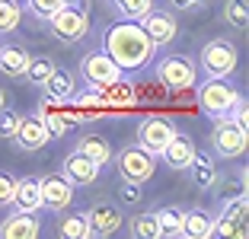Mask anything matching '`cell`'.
Listing matches in <instances>:
<instances>
[{
  "instance_id": "2e32d148",
  "label": "cell",
  "mask_w": 249,
  "mask_h": 239,
  "mask_svg": "<svg viewBox=\"0 0 249 239\" xmlns=\"http://www.w3.org/2000/svg\"><path fill=\"white\" fill-rule=\"evenodd\" d=\"M42 233L38 214H26V210H13L0 220V239H36Z\"/></svg>"
},
{
  "instance_id": "ffe728a7",
  "label": "cell",
  "mask_w": 249,
  "mask_h": 239,
  "mask_svg": "<svg viewBox=\"0 0 249 239\" xmlns=\"http://www.w3.org/2000/svg\"><path fill=\"white\" fill-rule=\"evenodd\" d=\"M10 207L26 210V214H38V210H42V191H38L36 175L16 179V191H13V204H10Z\"/></svg>"
},
{
  "instance_id": "1f68e13d",
  "label": "cell",
  "mask_w": 249,
  "mask_h": 239,
  "mask_svg": "<svg viewBox=\"0 0 249 239\" xmlns=\"http://www.w3.org/2000/svg\"><path fill=\"white\" fill-rule=\"evenodd\" d=\"M224 19L236 29H246L249 26V7L246 0H227V7H224Z\"/></svg>"
},
{
  "instance_id": "7a4b0ae2",
  "label": "cell",
  "mask_w": 249,
  "mask_h": 239,
  "mask_svg": "<svg viewBox=\"0 0 249 239\" xmlns=\"http://www.w3.org/2000/svg\"><path fill=\"white\" fill-rule=\"evenodd\" d=\"M240 64V51L230 38H211L198 54V70L205 73V80H224L236 70Z\"/></svg>"
},
{
  "instance_id": "8992f818",
  "label": "cell",
  "mask_w": 249,
  "mask_h": 239,
  "mask_svg": "<svg viewBox=\"0 0 249 239\" xmlns=\"http://www.w3.org/2000/svg\"><path fill=\"white\" fill-rule=\"evenodd\" d=\"M112 159H115L118 175H122L124 182H138V185H144V182H150L154 172H157V156L147 153L141 144H131V147H124V150H118Z\"/></svg>"
},
{
  "instance_id": "f546056e",
  "label": "cell",
  "mask_w": 249,
  "mask_h": 239,
  "mask_svg": "<svg viewBox=\"0 0 249 239\" xmlns=\"http://www.w3.org/2000/svg\"><path fill=\"white\" fill-rule=\"evenodd\" d=\"M150 7H154V0H112V10H115L122 19H134V22H138Z\"/></svg>"
},
{
  "instance_id": "5b68a950",
  "label": "cell",
  "mask_w": 249,
  "mask_h": 239,
  "mask_svg": "<svg viewBox=\"0 0 249 239\" xmlns=\"http://www.w3.org/2000/svg\"><path fill=\"white\" fill-rule=\"evenodd\" d=\"M157 80L169 93H182V89H192L198 83V67L185 54H166L157 61Z\"/></svg>"
},
{
  "instance_id": "7c38bea8",
  "label": "cell",
  "mask_w": 249,
  "mask_h": 239,
  "mask_svg": "<svg viewBox=\"0 0 249 239\" xmlns=\"http://www.w3.org/2000/svg\"><path fill=\"white\" fill-rule=\"evenodd\" d=\"M99 172H103V166H96L93 159L83 156L80 150L67 153L64 163H61V175L71 182L73 188H87V185H93V182L99 179Z\"/></svg>"
},
{
  "instance_id": "8fae6325",
  "label": "cell",
  "mask_w": 249,
  "mask_h": 239,
  "mask_svg": "<svg viewBox=\"0 0 249 239\" xmlns=\"http://www.w3.org/2000/svg\"><path fill=\"white\" fill-rule=\"evenodd\" d=\"M176 134V124L166 121V118H144V121L138 124V144L144 147L147 153H154V156H160V150L169 144V137Z\"/></svg>"
},
{
  "instance_id": "9a60e30c",
  "label": "cell",
  "mask_w": 249,
  "mask_h": 239,
  "mask_svg": "<svg viewBox=\"0 0 249 239\" xmlns=\"http://www.w3.org/2000/svg\"><path fill=\"white\" fill-rule=\"evenodd\" d=\"M122 210L115 207V204H109V201H99V204H93V207L87 210V226H89V236H112V233H118L122 230Z\"/></svg>"
},
{
  "instance_id": "277c9868",
  "label": "cell",
  "mask_w": 249,
  "mask_h": 239,
  "mask_svg": "<svg viewBox=\"0 0 249 239\" xmlns=\"http://www.w3.org/2000/svg\"><path fill=\"white\" fill-rule=\"evenodd\" d=\"M48 26H52V35L61 38V42H80L83 35L89 32V10H87V0L77 3H64L54 16H48Z\"/></svg>"
},
{
  "instance_id": "f35d334b",
  "label": "cell",
  "mask_w": 249,
  "mask_h": 239,
  "mask_svg": "<svg viewBox=\"0 0 249 239\" xmlns=\"http://www.w3.org/2000/svg\"><path fill=\"white\" fill-rule=\"evenodd\" d=\"M13 3H22V0H13Z\"/></svg>"
},
{
  "instance_id": "e0dca14e",
  "label": "cell",
  "mask_w": 249,
  "mask_h": 239,
  "mask_svg": "<svg viewBox=\"0 0 249 239\" xmlns=\"http://www.w3.org/2000/svg\"><path fill=\"white\" fill-rule=\"evenodd\" d=\"M192 156H195V144H192L189 134H173L169 137V144L160 150V159L166 163L169 169H179V172H185V166L192 163Z\"/></svg>"
},
{
  "instance_id": "e575fe53",
  "label": "cell",
  "mask_w": 249,
  "mask_h": 239,
  "mask_svg": "<svg viewBox=\"0 0 249 239\" xmlns=\"http://www.w3.org/2000/svg\"><path fill=\"white\" fill-rule=\"evenodd\" d=\"M13 191H16V179L10 172H0V207L13 204Z\"/></svg>"
},
{
  "instance_id": "d6a6232c",
  "label": "cell",
  "mask_w": 249,
  "mask_h": 239,
  "mask_svg": "<svg viewBox=\"0 0 249 239\" xmlns=\"http://www.w3.org/2000/svg\"><path fill=\"white\" fill-rule=\"evenodd\" d=\"M26 3V10H29L36 19H48V16H54L64 3H71V0H22Z\"/></svg>"
},
{
  "instance_id": "44dd1931",
  "label": "cell",
  "mask_w": 249,
  "mask_h": 239,
  "mask_svg": "<svg viewBox=\"0 0 249 239\" xmlns=\"http://www.w3.org/2000/svg\"><path fill=\"white\" fill-rule=\"evenodd\" d=\"M32 54L22 45H0V73L10 80L26 77V67H29Z\"/></svg>"
},
{
  "instance_id": "4316f807",
  "label": "cell",
  "mask_w": 249,
  "mask_h": 239,
  "mask_svg": "<svg viewBox=\"0 0 249 239\" xmlns=\"http://www.w3.org/2000/svg\"><path fill=\"white\" fill-rule=\"evenodd\" d=\"M182 220H185V210L169 204V207L157 210V223H160V236H182Z\"/></svg>"
},
{
  "instance_id": "7402d4cb",
  "label": "cell",
  "mask_w": 249,
  "mask_h": 239,
  "mask_svg": "<svg viewBox=\"0 0 249 239\" xmlns=\"http://www.w3.org/2000/svg\"><path fill=\"white\" fill-rule=\"evenodd\" d=\"M182 236H189V239H208V236H214V214H208V210H201V207L185 210Z\"/></svg>"
},
{
  "instance_id": "cb8c5ba5",
  "label": "cell",
  "mask_w": 249,
  "mask_h": 239,
  "mask_svg": "<svg viewBox=\"0 0 249 239\" xmlns=\"http://www.w3.org/2000/svg\"><path fill=\"white\" fill-rule=\"evenodd\" d=\"M42 89L52 96V99L67 102V99L73 96V89H77V80H73V73H71V70H64V67H54L52 77L42 83Z\"/></svg>"
},
{
  "instance_id": "30bf717a",
  "label": "cell",
  "mask_w": 249,
  "mask_h": 239,
  "mask_svg": "<svg viewBox=\"0 0 249 239\" xmlns=\"http://www.w3.org/2000/svg\"><path fill=\"white\" fill-rule=\"evenodd\" d=\"M214 236H246V195L224 201L220 214L214 217Z\"/></svg>"
},
{
  "instance_id": "9c48e42d",
  "label": "cell",
  "mask_w": 249,
  "mask_h": 239,
  "mask_svg": "<svg viewBox=\"0 0 249 239\" xmlns=\"http://www.w3.org/2000/svg\"><path fill=\"white\" fill-rule=\"evenodd\" d=\"M38 191H42V210H52V214L67 210L73 204V195H77V188H73L61 172L42 175V179H38Z\"/></svg>"
},
{
  "instance_id": "f1b7e54d",
  "label": "cell",
  "mask_w": 249,
  "mask_h": 239,
  "mask_svg": "<svg viewBox=\"0 0 249 239\" xmlns=\"http://www.w3.org/2000/svg\"><path fill=\"white\" fill-rule=\"evenodd\" d=\"M22 22V7L13 0H0V35H13Z\"/></svg>"
},
{
  "instance_id": "3957f363",
  "label": "cell",
  "mask_w": 249,
  "mask_h": 239,
  "mask_svg": "<svg viewBox=\"0 0 249 239\" xmlns=\"http://www.w3.org/2000/svg\"><path fill=\"white\" fill-rule=\"evenodd\" d=\"M195 99H198V105H201V112H205L208 118H227L230 112H233V105L240 102V89H236L227 77L224 80H205V83L198 86Z\"/></svg>"
},
{
  "instance_id": "83f0119b",
  "label": "cell",
  "mask_w": 249,
  "mask_h": 239,
  "mask_svg": "<svg viewBox=\"0 0 249 239\" xmlns=\"http://www.w3.org/2000/svg\"><path fill=\"white\" fill-rule=\"evenodd\" d=\"M58 233L64 239H87L89 236V226H87V214H67L61 210V220H58Z\"/></svg>"
},
{
  "instance_id": "52a82bcc",
  "label": "cell",
  "mask_w": 249,
  "mask_h": 239,
  "mask_svg": "<svg viewBox=\"0 0 249 239\" xmlns=\"http://www.w3.org/2000/svg\"><path fill=\"white\" fill-rule=\"evenodd\" d=\"M249 144V134L240 131L233 121L227 118H214V128H211V153L220 159H240L246 153Z\"/></svg>"
},
{
  "instance_id": "836d02e7",
  "label": "cell",
  "mask_w": 249,
  "mask_h": 239,
  "mask_svg": "<svg viewBox=\"0 0 249 239\" xmlns=\"http://www.w3.org/2000/svg\"><path fill=\"white\" fill-rule=\"evenodd\" d=\"M16 121H19V115H16L13 109H0V137H7V140H13V134H16Z\"/></svg>"
},
{
  "instance_id": "4dcf8cb0",
  "label": "cell",
  "mask_w": 249,
  "mask_h": 239,
  "mask_svg": "<svg viewBox=\"0 0 249 239\" xmlns=\"http://www.w3.org/2000/svg\"><path fill=\"white\" fill-rule=\"evenodd\" d=\"M52 70H54V61L52 58H32L29 67H26V80H29L32 86H42L45 80L52 77Z\"/></svg>"
},
{
  "instance_id": "d6986e66",
  "label": "cell",
  "mask_w": 249,
  "mask_h": 239,
  "mask_svg": "<svg viewBox=\"0 0 249 239\" xmlns=\"http://www.w3.org/2000/svg\"><path fill=\"white\" fill-rule=\"evenodd\" d=\"M185 172H189L195 188H214L217 179H220L217 166H214V156L211 153H198V150H195V156H192V163L185 166Z\"/></svg>"
},
{
  "instance_id": "d590c367",
  "label": "cell",
  "mask_w": 249,
  "mask_h": 239,
  "mask_svg": "<svg viewBox=\"0 0 249 239\" xmlns=\"http://www.w3.org/2000/svg\"><path fill=\"white\" fill-rule=\"evenodd\" d=\"M118 195H122L124 204H138V201H141V185H138V182H124V179H122V188H118Z\"/></svg>"
},
{
  "instance_id": "8d00e7d4",
  "label": "cell",
  "mask_w": 249,
  "mask_h": 239,
  "mask_svg": "<svg viewBox=\"0 0 249 239\" xmlns=\"http://www.w3.org/2000/svg\"><path fill=\"white\" fill-rule=\"evenodd\" d=\"M169 7L179 10V13H198V10L208 7V0H169Z\"/></svg>"
},
{
  "instance_id": "ba28073f",
  "label": "cell",
  "mask_w": 249,
  "mask_h": 239,
  "mask_svg": "<svg viewBox=\"0 0 249 239\" xmlns=\"http://www.w3.org/2000/svg\"><path fill=\"white\" fill-rule=\"evenodd\" d=\"M122 73L124 70L109 58V54H106L103 48L83 54V61H80L83 83H87V86H96V89H103V86H109V83H115V80H122Z\"/></svg>"
},
{
  "instance_id": "6da1fadb",
  "label": "cell",
  "mask_w": 249,
  "mask_h": 239,
  "mask_svg": "<svg viewBox=\"0 0 249 239\" xmlns=\"http://www.w3.org/2000/svg\"><path fill=\"white\" fill-rule=\"evenodd\" d=\"M103 51L122 67V70H141V67L150 64L157 45H154V38L141 29V22L118 19V22H112L109 29H106Z\"/></svg>"
},
{
  "instance_id": "603a6c76",
  "label": "cell",
  "mask_w": 249,
  "mask_h": 239,
  "mask_svg": "<svg viewBox=\"0 0 249 239\" xmlns=\"http://www.w3.org/2000/svg\"><path fill=\"white\" fill-rule=\"evenodd\" d=\"M77 150H80L83 156H89L96 166H109L112 156H115L112 144L106 137H99V134H87V137H80V140H77Z\"/></svg>"
},
{
  "instance_id": "d4e9b609",
  "label": "cell",
  "mask_w": 249,
  "mask_h": 239,
  "mask_svg": "<svg viewBox=\"0 0 249 239\" xmlns=\"http://www.w3.org/2000/svg\"><path fill=\"white\" fill-rule=\"evenodd\" d=\"M99 93H103V99H106V105H109V109H128V105H134V102H138L134 86H131V83H124V80H115V83L103 86Z\"/></svg>"
},
{
  "instance_id": "484cf974",
  "label": "cell",
  "mask_w": 249,
  "mask_h": 239,
  "mask_svg": "<svg viewBox=\"0 0 249 239\" xmlns=\"http://www.w3.org/2000/svg\"><path fill=\"white\" fill-rule=\"evenodd\" d=\"M128 233L134 239H157L160 236V223H157V210H144V214H134L128 220Z\"/></svg>"
},
{
  "instance_id": "74e56055",
  "label": "cell",
  "mask_w": 249,
  "mask_h": 239,
  "mask_svg": "<svg viewBox=\"0 0 249 239\" xmlns=\"http://www.w3.org/2000/svg\"><path fill=\"white\" fill-rule=\"evenodd\" d=\"M3 105H7V93H3V89H0V109H3Z\"/></svg>"
},
{
  "instance_id": "5bb4252c",
  "label": "cell",
  "mask_w": 249,
  "mask_h": 239,
  "mask_svg": "<svg viewBox=\"0 0 249 239\" xmlns=\"http://www.w3.org/2000/svg\"><path fill=\"white\" fill-rule=\"evenodd\" d=\"M13 140H16V147H19V150L36 153V150H42V147L48 144L52 137H48V128H45L42 115H26V118L19 115V121H16V134H13Z\"/></svg>"
},
{
  "instance_id": "ac0fdd59",
  "label": "cell",
  "mask_w": 249,
  "mask_h": 239,
  "mask_svg": "<svg viewBox=\"0 0 249 239\" xmlns=\"http://www.w3.org/2000/svg\"><path fill=\"white\" fill-rule=\"evenodd\" d=\"M73 105V115H77V121H93V118H99L109 105H106V99H103V93L96 86H87L83 93H77L73 89V96L67 99Z\"/></svg>"
},
{
  "instance_id": "4fadbf2b",
  "label": "cell",
  "mask_w": 249,
  "mask_h": 239,
  "mask_svg": "<svg viewBox=\"0 0 249 239\" xmlns=\"http://www.w3.org/2000/svg\"><path fill=\"white\" fill-rule=\"evenodd\" d=\"M138 22H141V29L154 38V45H169L179 35V19L173 13H166V10H154L150 7Z\"/></svg>"
}]
</instances>
